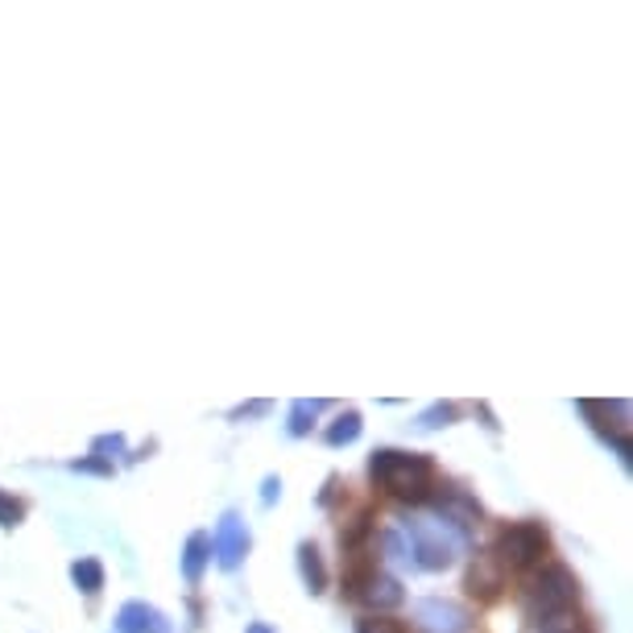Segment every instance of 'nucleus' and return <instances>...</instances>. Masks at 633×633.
<instances>
[{
    "instance_id": "f257e3e1",
    "label": "nucleus",
    "mask_w": 633,
    "mask_h": 633,
    "mask_svg": "<svg viewBox=\"0 0 633 633\" xmlns=\"http://www.w3.org/2000/svg\"><path fill=\"white\" fill-rule=\"evenodd\" d=\"M369 476L377 480L381 489H390L397 501H427L435 489V468L427 456H414V452H394V447H381L369 459Z\"/></svg>"
},
{
    "instance_id": "f03ea898",
    "label": "nucleus",
    "mask_w": 633,
    "mask_h": 633,
    "mask_svg": "<svg viewBox=\"0 0 633 633\" xmlns=\"http://www.w3.org/2000/svg\"><path fill=\"white\" fill-rule=\"evenodd\" d=\"M580 601V584H575V575L568 568H547L542 575L530 580L526 588V613L530 621H539V625H551V621L568 618L571 609Z\"/></svg>"
},
{
    "instance_id": "7ed1b4c3",
    "label": "nucleus",
    "mask_w": 633,
    "mask_h": 633,
    "mask_svg": "<svg viewBox=\"0 0 633 633\" xmlns=\"http://www.w3.org/2000/svg\"><path fill=\"white\" fill-rule=\"evenodd\" d=\"M551 539H547V526L542 522H513L497 535V568L501 571H530L535 563H542Z\"/></svg>"
},
{
    "instance_id": "20e7f679",
    "label": "nucleus",
    "mask_w": 633,
    "mask_h": 633,
    "mask_svg": "<svg viewBox=\"0 0 633 633\" xmlns=\"http://www.w3.org/2000/svg\"><path fill=\"white\" fill-rule=\"evenodd\" d=\"M406 535H411V554L418 568H427V571L452 568L456 539H452L439 522H406Z\"/></svg>"
},
{
    "instance_id": "39448f33",
    "label": "nucleus",
    "mask_w": 633,
    "mask_h": 633,
    "mask_svg": "<svg viewBox=\"0 0 633 633\" xmlns=\"http://www.w3.org/2000/svg\"><path fill=\"white\" fill-rule=\"evenodd\" d=\"M414 621L423 633H468L473 630V613L456 601H423L414 609Z\"/></svg>"
},
{
    "instance_id": "423d86ee",
    "label": "nucleus",
    "mask_w": 633,
    "mask_h": 633,
    "mask_svg": "<svg viewBox=\"0 0 633 633\" xmlns=\"http://www.w3.org/2000/svg\"><path fill=\"white\" fill-rule=\"evenodd\" d=\"M211 551H216V563L224 571L240 568V559L249 554V530L240 522L237 513H224L220 530H216V539H211Z\"/></svg>"
},
{
    "instance_id": "0eeeda50",
    "label": "nucleus",
    "mask_w": 633,
    "mask_h": 633,
    "mask_svg": "<svg viewBox=\"0 0 633 633\" xmlns=\"http://www.w3.org/2000/svg\"><path fill=\"white\" fill-rule=\"evenodd\" d=\"M439 513H444L452 526H459L464 535H468L473 526H480V506H476L464 489H456V485H444V492H439Z\"/></svg>"
},
{
    "instance_id": "6e6552de",
    "label": "nucleus",
    "mask_w": 633,
    "mask_h": 633,
    "mask_svg": "<svg viewBox=\"0 0 633 633\" xmlns=\"http://www.w3.org/2000/svg\"><path fill=\"white\" fill-rule=\"evenodd\" d=\"M116 633H166V618H162L154 604L128 601L116 613Z\"/></svg>"
},
{
    "instance_id": "1a4fd4ad",
    "label": "nucleus",
    "mask_w": 633,
    "mask_h": 633,
    "mask_svg": "<svg viewBox=\"0 0 633 633\" xmlns=\"http://www.w3.org/2000/svg\"><path fill=\"white\" fill-rule=\"evenodd\" d=\"M501 588H506V571L497 568L489 554H480L473 568H468V592L480 596V601H497Z\"/></svg>"
},
{
    "instance_id": "9d476101",
    "label": "nucleus",
    "mask_w": 633,
    "mask_h": 633,
    "mask_svg": "<svg viewBox=\"0 0 633 633\" xmlns=\"http://www.w3.org/2000/svg\"><path fill=\"white\" fill-rule=\"evenodd\" d=\"M356 601H364L369 609H397V604L406 601V592H402V584H397L394 575H381V571H373V575L364 580L361 592H356Z\"/></svg>"
},
{
    "instance_id": "9b49d317",
    "label": "nucleus",
    "mask_w": 633,
    "mask_h": 633,
    "mask_svg": "<svg viewBox=\"0 0 633 633\" xmlns=\"http://www.w3.org/2000/svg\"><path fill=\"white\" fill-rule=\"evenodd\" d=\"M207 563H211V539L207 535H190L187 551H183V575H187L190 584H199Z\"/></svg>"
},
{
    "instance_id": "f8f14e48",
    "label": "nucleus",
    "mask_w": 633,
    "mask_h": 633,
    "mask_svg": "<svg viewBox=\"0 0 633 633\" xmlns=\"http://www.w3.org/2000/svg\"><path fill=\"white\" fill-rule=\"evenodd\" d=\"M299 571L311 592H323V588H328V568H323V554H319L315 542H302L299 547Z\"/></svg>"
},
{
    "instance_id": "ddd939ff",
    "label": "nucleus",
    "mask_w": 633,
    "mask_h": 633,
    "mask_svg": "<svg viewBox=\"0 0 633 633\" xmlns=\"http://www.w3.org/2000/svg\"><path fill=\"white\" fill-rule=\"evenodd\" d=\"M328 444L332 447H349V444H356L361 439V414L356 411H344L340 418H335L332 427H328V435H323Z\"/></svg>"
},
{
    "instance_id": "4468645a",
    "label": "nucleus",
    "mask_w": 633,
    "mask_h": 633,
    "mask_svg": "<svg viewBox=\"0 0 633 633\" xmlns=\"http://www.w3.org/2000/svg\"><path fill=\"white\" fill-rule=\"evenodd\" d=\"M71 580L92 596V592H100L104 588V568H100V559H80L75 568H71Z\"/></svg>"
},
{
    "instance_id": "2eb2a0df",
    "label": "nucleus",
    "mask_w": 633,
    "mask_h": 633,
    "mask_svg": "<svg viewBox=\"0 0 633 633\" xmlns=\"http://www.w3.org/2000/svg\"><path fill=\"white\" fill-rule=\"evenodd\" d=\"M319 411H323V402H294V411H290V430H294V435H307Z\"/></svg>"
},
{
    "instance_id": "dca6fc26",
    "label": "nucleus",
    "mask_w": 633,
    "mask_h": 633,
    "mask_svg": "<svg viewBox=\"0 0 633 633\" xmlns=\"http://www.w3.org/2000/svg\"><path fill=\"white\" fill-rule=\"evenodd\" d=\"M456 406H452V402H439V406H430L427 414H423V418H418V427L423 430H435V427H447V423H452V418H456Z\"/></svg>"
},
{
    "instance_id": "f3484780",
    "label": "nucleus",
    "mask_w": 633,
    "mask_h": 633,
    "mask_svg": "<svg viewBox=\"0 0 633 633\" xmlns=\"http://www.w3.org/2000/svg\"><path fill=\"white\" fill-rule=\"evenodd\" d=\"M356 633H406V630L394 618H361L356 621Z\"/></svg>"
},
{
    "instance_id": "a211bd4d",
    "label": "nucleus",
    "mask_w": 633,
    "mask_h": 633,
    "mask_svg": "<svg viewBox=\"0 0 633 633\" xmlns=\"http://www.w3.org/2000/svg\"><path fill=\"white\" fill-rule=\"evenodd\" d=\"M21 513H25V506L0 492V526H17V522H21Z\"/></svg>"
},
{
    "instance_id": "6ab92c4d",
    "label": "nucleus",
    "mask_w": 633,
    "mask_h": 633,
    "mask_svg": "<svg viewBox=\"0 0 633 633\" xmlns=\"http://www.w3.org/2000/svg\"><path fill=\"white\" fill-rule=\"evenodd\" d=\"M121 447H125L121 435H112V439H95V452H121Z\"/></svg>"
},
{
    "instance_id": "aec40b11",
    "label": "nucleus",
    "mask_w": 633,
    "mask_h": 633,
    "mask_svg": "<svg viewBox=\"0 0 633 633\" xmlns=\"http://www.w3.org/2000/svg\"><path fill=\"white\" fill-rule=\"evenodd\" d=\"M278 489H282V485H278V480L270 476V480H266V506H270L273 497H278Z\"/></svg>"
},
{
    "instance_id": "412c9836",
    "label": "nucleus",
    "mask_w": 633,
    "mask_h": 633,
    "mask_svg": "<svg viewBox=\"0 0 633 633\" xmlns=\"http://www.w3.org/2000/svg\"><path fill=\"white\" fill-rule=\"evenodd\" d=\"M245 633H273V630H270V625H266V621H257V625H249V630H245Z\"/></svg>"
}]
</instances>
